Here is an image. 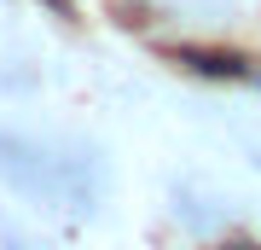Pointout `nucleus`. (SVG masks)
Instances as JSON below:
<instances>
[{
    "mask_svg": "<svg viewBox=\"0 0 261 250\" xmlns=\"http://www.w3.org/2000/svg\"><path fill=\"white\" fill-rule=\"evenodd\" d=\"M168 58H174V64H186V70H197V76H232V82L250 76V58L215 53V47H168Z\"/></svg>",
    "mask_w": 261,
    "mask_h": 250,
    "instance_id": "nucleus-2",
    "label": "nucleus"
},
{
    "mask_svg": "<svg viewBox=\"0 0 261 250\" xmlns=\"http://www.w3.org/2000/svg\"><path fill=\"white\" fill-rule=\"evenodd\" d=\"M47 6L58 12V18H75V6H70V0H47Z\"/></svg>",
    "mask_w": 261,
    "mask_h": 250,
    "instance_id": "nucleus-3",
    "label": "nucleus"
},
{
    "mask_svg": "<svg viewBox=\"0 0 261 250\" xmlns=\"http://www.w3.org/2000/svg\"><path fill=\"white\" fill-rule=\"evenodd\" d=\"M226 250H250V244H226Z\"/></svg>",
    "mask_w": 261,
    "mask_h": 250,
    "instance_id": "nucleus-4",
    "label": "nucleus"
},
{
    "mask_svg": "<svg viewBox=\"0 0 261 250\" xmlns=\"http://www.w3.org/2000/svg\"><path fill=\"white\" fill-rule=\"evenodd\" d=\"M82 175L87 169L75 157H53V151L29 146V140L0 134V180H12L29 198H47V204H82Z\"/></svg>",
    "mask_w": 261,
    "mask_h": 250,
    "instance_id": "nucleus-1",
    "label": "nucleus"
}]
</instances>
